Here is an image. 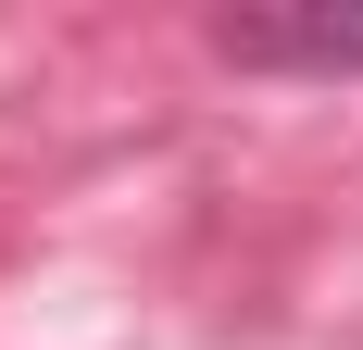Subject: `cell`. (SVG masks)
<instances>
[{"label": "cell", "instance_id": "1", "mask_svg": "<svg viewBox=\"0 0 363 350\" xmlns=\"http://www.w3.org/2000/svg\"><path fill=\"white\" fill-rule=\"evenodd\" d=\"M225 50L238 63H301V75H363V13H225Z\"/></svg>", "mask_w": 363, "mask_h": 350}]
</instances>
